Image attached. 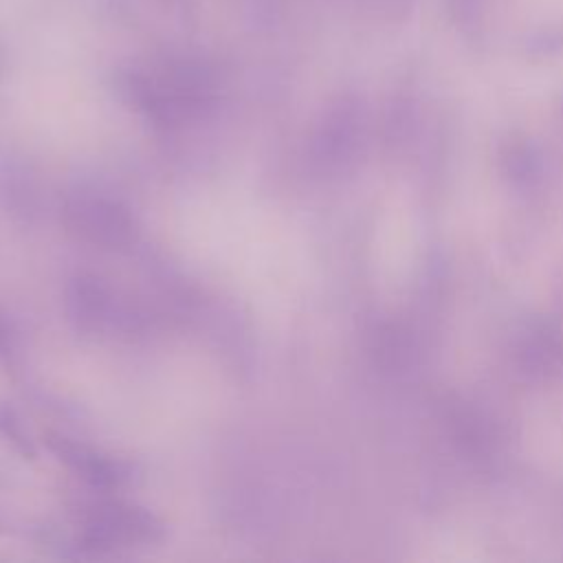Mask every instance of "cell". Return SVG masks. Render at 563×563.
<instances>
[{"label":"cell","instance_id":"6","mask_svg":"<svg viewBox=\"0 0 563 563\" xmlns=\"http://www.w3.org/2000/svg\"><path fill=\"white\" fill-rule=\"evenodd\" d=\"M499 165L501 174L519 189L537 185L543 174L541 150L526 136H512L501 145Z\"/></svg>","mask_w":563,"mask_h":563},{"label":"cell","instance_id":"2","mask_svg":"<svg viewBox=\"0 0 563 563\" xmlns=\"http://www.w3.org/2000/svg\"><path fill=\"white\" fill-rule=\"evenodd\" d=\"M512 365L530 383L563 376V328L550 317L528 319L512 341Z\"/></svg>","mask_w":563,"mask_h":563},{"label":"cell","instance_id":"9","mask_svg":"<svg viewBox=\"0 0 563 563\" xmlns=\"http://www.w3.org/2000/svg\"><path fill=\"white\" fill-rule=\"evenodd\" d=\"M526 53L530 57H554L563 53V24L543 26L526 37Z\"/></svg>","mask_w":563,"mask_h":563},{"label":"cell","instance_id":"8","mask_svg":"<svg viewBox=\"0 0 563 563\" xmlns=\"http://www.w3.org/2000/svg\"><path fill=\"white\" fill-rule=\"evenodd\" d=\"M490 0H449V15L464 33H477L488 15Z\"/></svg>","mask_w":563,"mask_h":563},{"label":"cell","instance_id":"4","mask_svg":"<svg viewBox=\"0 0 563 563\" xmlns=\"http://www.w3.org/2000/svg\"><path fill=\"white\" fill-rule=\"evenodd\" d=\"M446 427L455 449L468 460L482 462L495 451V429L490 420L471 402H451L446 409Z\"/></svg>","mask_w":563,"mask_h":563},{"label":"cell","instance_id":"1","mask_svg":"<svg viewBox=\"0 0 563 563\" xmlns=\"http://www.w3.org/2000/svg\"><path fill=\"white\" fill-rule=\"evenodd\" d=\"M367 114L356 97H341L319 123L312 152L314 161L328 172L347 169L365 147Z\"/></svg>","mask_w":563,"mask_h":563},{"label":"cell","instance_id":"10","mask_svg":"<svg viewBox=\"0 0 563 563\" xmlns=\"http://www.w3.org/2000/svg\"><path fill=\"white\" fill-rule=\"evenodd\" d=\"M367 18H378L385 22H400L409 15L413 0H350Z\"/></svg>","mask_w":563,"mask_h":563},{"label":"cell","instance_id":"11","mask_svg":"<svg viewBox=\"0 0 563 563\" xmlns=\"http://www.w3.org/2000/svg\"><path fill=\"white\" fill-rule=\"evenodd\" d=\"M0 70H2V53H0Z\"/></svg>","mask_w":563,"mask_h":563},{"label":"cell","instance_id":"3","mask_svg":"<svg viewBox=\"0 0 563 563\" xmlns=\"http://www.w3.org/2000/svg\"><path fill=\"white\" fill-rule=\"evenodd\" d=\"M66 222L86 240L101 246H125L134 238L132 216L106 198L79 196L66 205Z\"/></svg>","mask_w":563,"mask_h":563},{"label":"cell","instance_id":"5","mask_svg":"<svg viewBox=\"0 0 563 563\" xmlns=\"http://www.w3.org/2000/svg\"><path fill=\"white\" fill-rule=\"evenodd\" d=\"M369 352L385 374H405L418 363L416 332L402 321H383L372 330Z\"/></svg>","mask_w":563,"mask_h":563},{"label":"cell","instance_id":"7","mask_svg":"<svg viewBox=\"0 0 563 563\" xmlns=\"http://www.w3.org/2000/svg\"><path fill=\"white\" fill-rule=\"evenodd\" d=\"M106 292L95 279H77L70 292V301L84 321H97L106 312Z\"/></svg>","mask_w":563,"mask_h":563}]
</instances>
